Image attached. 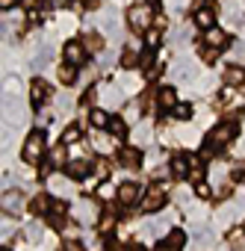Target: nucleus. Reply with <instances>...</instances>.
<instances>
[{"instance_id":"nucleus-10","label":"nucleus","mask_w":245,"mask_h":251,"mask_svg":"<svg viewBox=\"0 0 245 251\" xmlns=\"http://www.w3.org/2000/svg\"><path fill=\"white\" fill-rule=\"evenodd\" d=\"M48 166H53V169H65L68 166V145L65 142L62 145H53L48 151Z\"/></svg>"},{"instance_id":"nucleus-9","label":"nucleus","mask_w":245,"mask_h":251,"mask_svg":"<svg viewBox=\"0 0 245 251\" xmlns=\"http://www.w3.org/2000/svg\"><path fill=\"white\" fill-rule=\"evenodd\" d=\"M118 166H121V169H139V166H142V151L133 148V145L121 148V151H118Z\"/></svg>"},{"instance_id":"nucleus-1","label":"nucleus","mask_w":245,"mask_h":251,"mask_svg":"<svg viewBox=\"0 0 245 251\" xmlns=\"http://www.w3.org/2000/svg\"><path fill=\"white\" fill-rule=\"evenodd\" d=\"M21 157H24V163H30V166H39V163L48 157V139H45L42 130H33V133L24 139Z\"/></svg>"},{"instance_id":"nucleus-25","label":"nucleus","mask_w":245,"mask_h":251,"mask_svg":"<svg viewBox=\"0 0 245 251\" xmlns=\"http://www.w3.org/2000/svg\"><path fill=\"white\" fill-rule=\"evenodd\" d=\"M172 118H177V121H189V118H192V103H177V106L172 109Z\"/></svg>"},{"instance_id":"nucleus-3","label":"nucleus","mask_w":245,"mask_h":251,"mask_svg":"<svg viewBox=\"0 0 245 251\" xmlns=\"http://www.w3.org/2000/svg\"><path fill=\"white\" fill-rule=\"evenodd\" d=\"M233 139H236V124H233V121H221V124H216V127L210 130L207 145H210L213 151H221V148L230 145Z\"/></svg>"},{"instance_id":"nucleus-23","label":"nucleus","mask_w":245,"mask_h":251,"mask_svg":"<svg viewBox=\"0 0 245 251\" xmlns=\"http://www.w3.org/2000/svg\"><path fill=\"white\" fill-rule=\"evenodd\" d=\"M139 59H142V56H139V50H136V48H127L124 53H121V68H136V65H139Z\"/></svg>"},{"instance_id":"nucleus-43","label":"nucleus","mask_w":245,"mask_h":251,"mask_svg":"<svg viewBox=\"0 0 245 251\" xmlns=\"http://www.w3.org/2000/svg\"><path fill=\"white\" fill-rule=\"evenodd\" d=\"M121 251H145V248H142V245H124Z\"/></svg>"},{"instance_id":"nucleus-12","label":"nucleus","mask_w":245,"mask_h":251,"mask_svg":"<svg viewBox=\"0 0 245 251\" xmlns=\"http://www.w3.org/2000/svg\"><path fill=\"white\" fill-rule=\"evenodd\" d=\"M169 169H172V175H174V177H189L192 160H189L186 154H174V157H172V163H169Z\"/></svg>"},{"instance_id":"nucleus-31","label":"nucleus","mask_w":245,"mask_h":251,"mask_svg":"<svg viewBox=\"0 0 245 251\" xmlns=\"http://www.w3.org/2000/svg\"><path fill=\"white\" fill-rule=\"evenodd\" d=\"M166 242H169V245H174V248H180V245L186 242V233L174 227V230H169V236H166Z\"/></svg>"},{"instance_id":"nucleus-33","label":"nucleus","mask_w":245,"mask_h":251,"mask_svg":"<svg viewBox=\"0 0 245 251\" xmlns=\"http://www.w3.org/2000/svg\"><path fill=\"white\" fill-rule=\"evenodd\" d=\"M24 3V9H30V12H36V9H48V0H21Z\"/></svg>"},{"instance_id":"nucleus-17","label":"nucleus","mask_w":245,"mask_h":251,"mask_svg":"<svg viewBox=\"0 0 245 251\" xmlns=\"http://www.w3.org/2000/svg\"><path fill=\"white\" fill-rule=\"evenodd\" d=\"M77 219L80 222H98L100 216H98V204L95 201H83L80 207H77Z\"/></svg>"},{"instance_id":"nucleus-44","label":"nucleus","mask_w":245,"mask_h":251,"mask_svg":"<svg viewBox=\"0 0 245 251\" xmlns=\"http://www.w3.org/2000/svg\"><path fill=\"white\" fill-rule=\"evenodd\" d=\"M74 3H80V0H74Z\"/></svg>"},{"instance_id":"nucleus-14","label":"nucleus","mask_w":245,"mask_h":251,"mask_svg":"<svg viewBox=\"0 0 245 251\" xmlns=\"http://www.w3.org/2000/svg\"><path fill=\"white\" fill-rule=\"evenodd\" d=\"M109 121H112V115H109L106 109H98V106H95V109L89 112V124H92L95 130H106V127H109Z\"/></svg>"},{"instance_id":"nucleus-39","label":"nucleus","mask_w":245,"mask_h":251,"mask_svg":"<svg viewBox=\"0 0 245 251\" xmlns=\"http://www.w3.org/2000/svg\"><path fill=\"white\" fill-rule=\"evenodd\" d=\"M224 198H230V186H221V189L216 192V201H224Z\"/></svg>"},{"instance_id":"nucleus-35","label":"nucleus","mask_w":245,"mask_h":251,"mask_svg":"<svg viewBox=\"0 0 245 251\" xmlns=\"http://www.w3.org/2000/svg\"><path fill=\"white\" fill-rule=\"evenodd\" d=\"M195 192H198L201 198H210V186H207L204 180H201V183H195Z\"/></svg>"},{"instance_id":"nucleus-21","label":"nucleus","mask_w":245,"mask_h":251,"mask_svg":"<svg viewBox=\"0 0 245 251\" xmlns=\"http://www.w3.org/2000/svg\"><path fill=\"white\" fill-rule=\"evenodd\" d=\"M115 225H118V213H109V210H106V213L98 219V230H100V233H109Z\"/></svg>"},{"instance_id":"nucleus-42","label":"nucleus","mask_w":245,"mask_h":251,"mask_svg":"<svg viewBox=\"0 0 245 251\" xmlns=\"http://www.w3.org/2000/svg\"><path fill=\"white\" fill-rule=\"evenodd\" d=\"M186 6V0H172V9H183Z\"/></svg>"},{"instance_id":"nucleus-32","label":"nucleus","mask_w":245,"mask_h":251,"mask_svg":"<svg viewBox=\"0 0 245 251\" xmlns=\"http://www.w3.org/2000/svg\"><path fill=\"white\" fill-rule=\"evenodd\" d=\"M189 177H192V183H201V180H204V169H201V163H198V160H192Z\"/></svg>"},{"instance_id":"nucleus-20","label":"nucleus","mask_w":245,"mask_h":251,"mask_svg":"<svg viewBox=\"0 0 245 251\" xmlns=\"http://www.w3.org/2000/svg\"><path fill=\"white\" fill-rule=\"evenodd\" d=\"M83 45H86V50H89V53H100V50H103V36L92 30V33H86V36H83Z\"/></svg>"},{"instance_id":"nucleus-24","label":"nucleus","mask_w":245,"mask_h":251,"mask_svg":"<svg viewBox=\"0 0 245 251\" xmlns=\"http://www.w3.org/2000/svg\"><path fill=\"white\" fill-rule=\"evenodd\" d=\"M92 175H95V177H98V180L103 183V180L109 177V160H106V157H100V160L95 163V169H92Z\"/></svg>"},{"instance_id":"nucleus-27","label":"nucleus","mask_w":245,"mask_h":251,"mask_svg":"<svg viewBox=\"0 0 245 251\" xmlns=\"http://www.w3.org/2000/svg\"><path fill=\"white\" fill-rule=\"evenodd\" d=\"M62 142L71 148L74 142H80V127H77V124H68V127H65V133H62Z\"/></svg>"},{"instance_id":"nucleus-41","label":"nucleus","mask_w":245,"mask_h":251,"mask_svg":"<svg viewBox=\"0 0 245 251\" xmlns=\"http://www.w3.org/2000/svg\"><path fill=\"white\" fill-rule=\"evenodd\" d=\"M83 6H86V9H98V6H100V0H86Z\"/></svg>"},{"instance_id":"nucleus-36","label":"nucleus","mask_w":245,"mask_h":251,"mask_svg":"<svg viewBox=\"0 0 245 251\" xmlns=\"http://www.w3.org/2000/svg\"><path fill=\"white\" fill-rule=\"evenodd\" d=\"M18 6V0H0V9H3V12H12Z\"/></svg>"},{"instance_id":"nucleus-40","label":"nucleus","mask_w":245,"mask_h":251,"mask_svg":"<svg viewBox=\"0 0 245 251\" xmlns=\"http://www.w3.org/2000/svg\"><path fill=\"white\" fill-rule=\"evenodd\" d=\"M157 251H180V248H174V245H169V242H160Z\"/></svg>"},{"instance_id":"nucleus-11","label":"nucleus","mask_w":245,"mask_h":251,"mask_svg":"<svg viewBox=\"0 0 245 251\" xmlns=\"http://www.w3.org/2000/svg\"><path fill=\"white\" fill-rule=\"evenodd\" d=\"M192 21H195V27H201V30L216 27V12H213V6H201V9H195Z\"/></svg>"},{"instance_id":"nucleus-2","label":"nucleus","mask_w":245,"mask_h":251,"mask_svg":"<svg viewBox=\"0 0 245 251\" xmlns=\"http://www.w3.org/2000/svg\"><path fill=\"white\" fill-rule=\"evenodd\" d=\"M154 6H148V3H133L130 9H127V24H130V30L133 33H148L151 27H154Z\"/></svg>"},{"instance_id":"nucleus-19","label":"nucleus","mask_w":245,"mask_h":251,"mask_svg":"<svg viewBox=\"0 0 245 251\" xmlns=\"http://www.w3.org/2000/svg\"><path fill=\"white\" fill-rule=\"evenodd\" d=\"M224 83L227 86H245V71L239 65H227L224 68Z\"/></svg>"},{"instance_id":"nucleus-37","label":"nucleus","mask_w":245,"mask_h":251,"mask_svg":"<svg viewBox=\"0 0 245 251\" xmlns=\"http://www.w3.org/2000/svg\"><path fill=\"white\" fill-rule=\"evenodd\" d=\"M62 251H83V245H80V242H77V239H68V242H65V248H62Z\"/></svg>"},{"instance_id":"nucleus-6","label":"nucleus","mask_w":245,"mask_h":251,"mask_svg":"<svg viewBox=\"0 0 245 251\" xmlns=\"http://www.w3.org/2000/svg\"><path fill=\"white\" fill-rule=\"evenodd\" d=\"M62 56H65V65H74V68H80V65L86 62L89 50H86V45H83V42H68V45L62 48Z\"/></svg>"},{"instance_id":"nucleus-38","label":"nucleus","mask_w":245,"mask_h":251,"mask_svg":"<svg viewBox=\"0 0 245 251\" xmlns=\"http://www.w3.org/2000/svg\"><path fill=\"white\" fill-rule=\"evenodd\" d=\"M233 177H236V180L245 177V163H236V166H233Z\"/></svg>"},{"instance_id":"nucleus-34","label":"nucleus","mask_w":245,"mask_h":251,"mask_svg":"<svg viewBox=\"0 0 245 251\" xmlns=\"http://www.w3.org/2000/svg\"><path fill=\"white\" fill-rule=\"evenodd\" d=\"M201 56H204L207 62H213V59L219 56V50H216V48H207V45H204V50H201Z\"/></svg>"},{"instance_id":"nucleus-13","label":"nucleus","mask_w":245,"mask_h":251,"mask_svg":"<svg viewBox=\"0 0 245 251\" xmlns=\"http://www.w3.org/2000/svg\"><path fill=\"white\" fill-rule=\"evenodd\" d=\"M48 98H50V89L45 86V80H33L30 83V100H33V106H42Z\"/></svg>"},{"instance_id":"nucleus-22","label":"nucleus","mask_w":245,"mask_h":251,"mask_svg":"<svg viewBox=\"0 0 245 251\" xmlns=\"http://www.w3.org/2000/svg\"><path fill=\"white\" fill-rule=\"evenodd\" d=\"M65 213H68V204H65V201H53V204H50V216H53V225H56V227L65 222Z\"/></svg>"},{"instance_id":"nucleus-4","label":"nucleus","mask_w":245,"mask_h":251,"mask_svg":"<svg viewBox=\"0 0 245 251\" xmlns=\"http://www.w3.org/2000/svg\"><path fill=\"white\" fill-rule=\"evenodd\" d=\"M163 204H166V183H154L151 189H145V195L139 201L142 213H157V210H163Z\"/></svg>"},{"instance_id":"nucleus-5","label":"nucleus","mask_w":245,"mask_h":251,"mask_svg":"<svg viewBox=\"0 0 245 251\" xmlns=\"http://www.w3.org/2000/svg\"><path fill=\"white\" fill-rule=\"evenodd\" d=\"M142 195H145V189L136 186V183H130V180L118 186V204H121V207H133V204H139Z\"/></svg>"},{"instance_id":"nucleus-30","label":"nucleus","mask_w":245,"mask_h":251,"mask_svg":"<svg viewBox=\"0 0 245 251\" xmlns=\"http://www.w3.org/2000/svg\"><path fill=\"white\" fill-rule=\"evenodd\" d=\"M50 204H53V201H50V198H48V195L42 192V195H36V198H33V204H30V210H33V213H45V210H48Z\"/></svg>"},{"instance_id":"nucleus-18","label":"nucleus","mask_w":245,"mask_h":251,"mask_svg":"<svg viewBox=\"0 0 245 251\" xmlns=\"http://www.w3.org/2000/svg\"><path fill=\"white\" fill-rule=\"evenodd\" d=\"M106 130H109V136H112V139H118V142H121V139L127 136V118H121V115H118V118H112Z\"/></svg>"},{"instance_id":"nucleus-7","label":"nucleus","mask_w":245,"mask_h":251,"mask_svg":"<svg viewBox=\"0 0 245 251\" xmlns=\"http://www.w3.org/2000/svg\"><path fill=\"white\" fill-rule=\"evenodd\" d=\"M0 207H3V213H6V216H18V213H21V207H24V195H21L18 189H6V192H3V198H0Z\"/></svg>"},{"instance_id":"nucleus-45","label":"nucleus","mask_w":245,"mask_h":251,"mask_svg":"<svg viewBox=\"0 0 245 251\" xmlns=\"http://www.w3.org/2000/svg\"><path fill=\"white\" fill-rule=\"evenodd\" d=\"M3 251H9V248H3Z\"/></svg>"},{"instance_id":"nucleus-16","label":"nucleus","mask_w":245,"mask_h":251,"mask_svg":"<svg viewBox=\"0 0 245 251\" xmlns=\"http://www.w3.org/2000/svg\"><path fill=\"white\" fill-rule=\"evenodd\" d=\"M89 175H92V169H89L86 160H74V163H68V177H74V180H86Z\"/></svg>"},{"instance_id":"nucleus-8","label":"nucleus","mask_w":245,"mask_h":251,"mask_svg":"<svg viewBox=\"0 0 245 251\" xmlns=\"http://www.w3.org/2000/svg\"><path fill=\"white\" fill-rule=\"evenodd\" d=\"M227 42H230V36H227V30H221L219 24H216V27H210V30H204V45H207V48L224 50V48H227Z\"/></svg>"},{"instance_id":"nucleus-15","label":"nucleus","mask_w":245,"mask_h":251,"mask_svg":"<svg viewBox=\"0 0 245 251\" xmlns=\"http://www.w3.org/2000/svg\"><path fill=\"white\" fill-rule=\"evenodd\" d=\"M180 100H177V95H174V89H160L157 92V106L160 109H174Z\"/></svg>"},{"instance_id":"nucleus-28","label":"nucleus","mask_w":245,"mask_h":251,"mask_svg":"<svg viewBox=\"0 0 245 251\" xmlns=\"http://www.w3.org/2000/svg\"><path fill=\"white\" fill-rule=\"evenodd\" d=\"M160 39H163V33H160V27H151V30L145 33V45H148L151 50H157V48H160Z\"/></svg>"},{"instance_id":"nucleus-29","label":"nucleus","mask_w":245,"mask_h":251,"mask_svg":"<svg viewBox=\"0 0 245 251\" xmlns=\"http://www.w3.org/2000/svg\"><path fill=\"white\" fill-rule=\"evenodd\" d=\"M59 80H62L65 86L77 83V68H74V65H62V68H59Z\"/></svg>"},{"instance_id":"nucleus-26","label":"nucleus","mask_w":245,"mask_h":251,"mask_svg":"<svg viewBox=\"0 0 245 251\" xmlns=\"http://www.w3.org/2000/svg\"><path fill=\"white\" fill-rule=\"evenodd\" d=\"M98 198H100V201H118V189H112V186L103 180V183L98 186Z\"/></svg>"}]
</instances>
